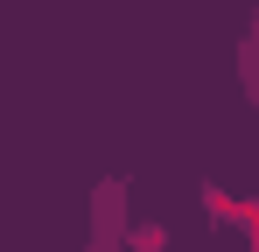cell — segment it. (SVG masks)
Returning a JSON list of instances; mask_svg holds the SVG:
<instances>
[{"mask_svg":"<svg viewBox=\"0 0 259 252\" xmlns=\"http://www.w3.org/2000/svg\"><path fill=\"white\" fill-rule=\"evenodd\" d=\"M126 245H140V252H161V245H168V231H161V224H147V231H133Z\"/></svg>","mask_w":259,"mask_h":252,"instance_id":"cell-3","label":"cell"},{"mask_svg":"<svg viewBox=\"0 0 259 252\" xmlns=\"http://www.w3.org/2000/svg\"><path fill=\"white\" fill-rule=\"evenodd\" d=\"M133 224H126V175H98L91 182V231L84 252H126Z\"/></svg>","mask_w":259,"mask_h":252,"instance_id":"cell-1","label":"cell"},{"mask_svg":"<svg viewBox=\"0 0 259 252\" xmlns=\"http://www.w3.org/2000/svg\"><path fill=\"white\" fill-rule=\"evenodd\" d=\"M238 91H245V105L259 112V7L245 14V35H238Z\"/></svg>","mask_w":259,"mask_h":252,"instance_id":"cell-2","label":"cell"}]
</instances>
